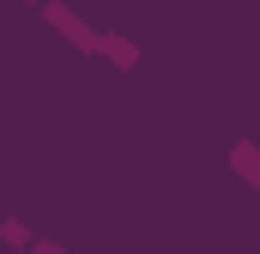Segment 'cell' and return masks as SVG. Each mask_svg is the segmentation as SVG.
Returning a JSON list of instances; mask_svg holds the SVG:
<instances>
[{"label": "cell", "mask_w": 260, "mask_h": 254, "mask_svg": "<svg viewBox=\"0 0 260 254\" xmlns=\"http://www.w3.org/2000/svg\"><path fill=\"white\" fill-rule=\"evenodd\" d=\"M43 12H49V24H55V30H61V37H73V43H79V49H97V37H91V30H85V18H79V12H67V6H55V0H49V6H43Z\"/></svg>", "instance_id": "6da1fadb"}, {"label": "cell", "mask_w": 260, "mask_h": 254, "mask_svg": "<svg viewBox=\"0 0 260 254\" xmlns=\"http://www.w3.org/2000/svg\"><path fill=\"white\" fill-rule=\"evenodd\" d=\"M0 236H6V242H12V248H30V230H24V224H18V218H6V224H0Z\"/></svg>", "instance_id": "3957f363"}, {"label": "cell", "mask_w": 260, "mask_h": 254, "mask_svg": "<svg viewBox=\"0 0 260 254\" xmlns=\"http://www.w3.org/2000/svg\"><path fill=\"white\" fill-rule=\"evenodd\" d=\"M37 254H67V248H55V242H37Z\"/></svg>", "instance_id": "277c9868"}, {"label": "cell", "mask_w": 260, "mask_h": 254, "mask_svg": "<svg viewBox=\"0 0 260 254\" xmlns=\"http://www.w3.org/2000/svg\"><path fill=\"white\" fill-rule=\"evenodd\" d=\"M97 49H103L109 61H121V67H133V43H121V37H103Z\"/></svg>", "instance_id": "7a4b0ae2"}]
</instances>
